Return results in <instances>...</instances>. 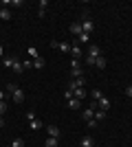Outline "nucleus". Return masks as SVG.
Returning <instances> with one entry per match:
<instances>
[{
    "instance_id": "nucleus-1",
    "label": "nucleus",
    "mask_w": 132,
    "mask_h": 147,
    "mask_svg": "<svg viewBox=\"0 0 132 147\" xmlns=\"http://www.w3.org/2000/svg\"><path fill=\"white\" fill-rule=\"evenodd\" d=\"M110 105H112V103H110V99H108V97H101L99 101H97V110L108 112V110H110Z\"/></svg>"
},
{
    "instance_id": "nucleus-2",
    "label": "nucleus",
    "mask_w": 132,
    "mask_h": 147,
    "mask_svg": "<svg viewBox=\"0 0 132 147\" xmlns=\"http://www.w3.org/2000/svg\"><path fill=\"white\" fill-rule=\"evenodd\" d=\"M70 55H73V59H82V46L79 44H70Z\"/></svg>"
},
{
    "instance_id": "nucleus-3",
    "label": "nucleus",
    "mask_w": 132,
    "mask_h": 147,
    "mask_svg": "<svg viewBox=\"0 0 132 147\" xmlns=\"http://www.w3.org/2000/svg\"><path fill=\"white\" fill-rule=\"evenodd\" d=\"M82 31L90 35V33L95 31V22H93V20H84V22H82Z\"/></svg>"
},
{
    "instance_id": "nucleus-4",
    "label": "nucleus",
    "mask_w": 132,
    "mask_h": 147,
    "mask_svg": "<svg viewBox=\"0 0 132 147\" xmlns=\"http://www.w3.org/2000/svg\"><path fill=\"white\" fill-rule=\"evenodd\" d=\"M11 97H13V103H22V101H24V92L20 90V88H16V90L11 92Z\"/></svg>"
},
{
    "instance_id": "nucleus-5",
    "label": "nucleus",
    "mask_w": 132,
    "mask_h": 147,
    "mask_svg": "<svg viewBox=\"0 0 132 147\" xmlns=\"http://www.w3.org/2000/svg\"><path fill=\"white\" fill-rule=\"evenodd\" d=\"M88 55H90V57H95V59H97V57H101L99 46H97V44H90V46H88Z\"/></svg>"
},
{
    "instance_id": "nucleus-6",
    "label": "nucleus",
    "mask_w": 132,
    "mask_h": 147,
    "mask_svg": "<svg viewBox=\"0 0 132 147\" xmlns=\"http://www.w3.org/2000/svg\"><path fill=\"white\" fill-rule=\"evenodd\" d=\"M13 73H18V75H22V73H24V66H22V61H20L18 59V57H16V59H13Z\"/></svg>"
},
{
    "instance_id": "nucleus-7",
    "label": "nucleus",
    "mask_w": 132,
    "mask_h": 147,
    "mask_svg": "<svg viewBox=\"0 0 132 147\" xmlns=\"http://www.w3.org/2000/svg\"><path fill=\"white\" fill-rule=\"evenodd\" d=\"M46 132H49V136H53V138H60V127H57V125H49Z\"/></svg>"
},
{
    "instance_id": "nucleus-8",
    "label": "nucleus",
    "mask_w": 132,
    "mask_h": 147,
    "mask_svg": "<svg viewBox=\"0 0 132 147\" xmlns=\"http://www.w3.org/2000/svg\"><path fill=\"white\" fill-rule=\"evenodd\" d=\"M66 103H68V108L70 110H79V108H82V101H79V99H70V101H66Z\"/></svg>"
},
{
    "instance_id": "nucleus-9",
    "label": "nucleus",
    "mask_w": 132,
    "mask_h": 147,
    "mask_svg": "<svg viewBox=\"0 0 132 147\" xmlns=\"http://www.w3.org/2000/svg\"><path fill=\"white\" fill-rule=\"evenodd\" d=\"M75 42H77V44H86V42H90V35H88V33H84V31H82V33L77 35V40H75Z\"/></svg>"
},
{
    "instance_id": "nucleus-10",
    "label": "nucleus",
    "mask_w": 132,
    "mask_h": 147,
    "mask_svg": "<svg viewBox=\"0 0 132 147\" xmlns=\"http://www.w3.org/2000/svg\"><path fill=\"white\" fill-rule=\"evenodd\" d=\"M70 33H73V35H79V33H82V22H73V24H70Z\"/></svg>"
},
{
    "instance_id": "nucleus-11",
    "label": "nucleus",
    "mask_w": 132,
    "mask_h": 147,
    "mask_svg": "<svg viewBox=\"0 0 132 147\" xmlns=\"http://www.w3.org/2000/svg\"><path fill=\"white\" fill-rule=\"evenodd\" d=\"M70 75H73L75 79H79V77L84 75V68H82V66H75V68H70Z\"/></svg>"
},
{
    "instance_id": "nucleus-12",
    "label": "nucleus",
    "mask_w": 132,
    "mask_h": 147,
    "mask_svg": "<svg viewBox=\"0 0 132 147\" xmlns=\"http://www.w3.org/2000/svg\"><path fill=\"white\" fill-rule=\"evenodd\" d=\"M73 97L79 99V101H84V97H86V90H84V88H77V90H73Z\"/></svg>"
},
{
    "instance_id": "nucleus-13",
    "label": "nucleus",
    "mask_w": 132,
    "mask_h": 147,
    "mask_svg": "<svg viewBox=\"0 0 132 147\" xmlns=\"http://www.w3.org/2000/svg\"><path fill=\"white\" fill-rule=\"evenodd\" d=\"M44 64H46V61H44V57H35V59H33V68H38V70H42Z\"/></svg>"
},
{
    "instance_id": "nucleus-14",
    "label": "nucleus",
    "mask_w": 132,
    "mask_h": 147,
    "mask_svg": "<svg viewBox=\"0 0 132 147\" xmlns=\"http://www.w3.org/2000/svg\"><path fill=\"white\" fill-rule=\"evenodd\" d=\"M82 114H84V121H90V119H95V110H93V108H86Z\"/></svg>"
},
{
    "instance_id": "nucleus-15",
    "label": "nucleus",
    "mask_w": 132,
    "mask_h": 147,
    "mask_svg": "<svg viewBox=\"0 0 132 147\" xmlns=\"http://www.w3.org/2000/svg\"><path fill=\"white\" fill-rule=\"evenodd\" d=\"M93 145H95L93 136H84V138H82V147H93Z\"/></svg>"
},
{
    "instance_id": "nucleus-16",
    "label": "nucleus",
    "mask_w": 132,
    "mask_h": 147,
    "mask_svg": "<svg viewBox=\"0 0 132 147\" xmlns=\"http://www.w3.org/2000/svg\"><path fill=\"white\" fill-rule=\"evenodd\" d=\"M0 20H11V11H9L7 7H2V9H0Z\"/></svg>"
},
{
    "instance_id": "nucleus-17",
    "label": "nucleus",
    "mask_w": 132,
    "mask_h": 147,
    "mask_svg": "<svg viewBox=\"0 0 132 147\" xmlns=\"http://www.w3.org/2000/svg\"><path fill=\"white\" fill-rule=\"evenodd\" d=\"M57 145H60V138H53V136L46 138V147H57Z\"/></svg>"
},
{
    "instance_id": "nucleus-18",
    "label": "nucleus",
    "mask_w": 132,
    "mask_h": 147,
    "mask_svg": "<svg viewBox=\"0 0 132 147\" xmlns=\"http://www.w3.org/2000/svg\"><path fill=\"white\" fill-rule=\"evenodd\" d=\"M29 123H31V129H42L44 127V123L38 121V119H33V121H29Z\"/></svg>"
},
{
    "instance_id": "nucleus-19",
    "label": "nucleus",
    "mask_w": 132,
    "mask_h": 147,
    "mask_svg": "<svg viewBox=\"0 0 132 147\" xmlns=\"http://www.w3.org/2000/svg\"><path fill=\"white\" fill-rule=\"evenodd\" d=\"M95 66L99 68V70H104V68H106V59H104V55H101V57H97V61H95Z\"/></svg>"
},
{
    "instance_id": "nucleus-20",
    "label": "nucleus",
    "mask_w": 132,
    "mask_h": 147,
    "mask_svg": "<svg viewBox=\"0 0 132 147\" xmlns=\"http://www.w3.org/2000/svg\"><path fill=\"white\" fill-rule=\"evenodd\" d=\"M106 114H108V112H104V110H95V121H104Z\"/></svg>"
},
{
    "instance_id": "nucleus-21",
    "label": "nucleus",
    "mask_w": 132,
    "mask_h": 147,
    "mask_svg": "<svg viewBox=\"0 0 132 147\" xmlns=\"http://www.w3.org/2000/svg\"><path fill=\"white\" fill-rule=\"evenodd\" d=\"M26 53H29V57H31V59L40 57V53H38V49H35V46H29V51H26Z\"/></svg>"
},
{
    "instance_id": "nucleus-22",
    "label": "nucleus",
    "mask_w": 132,
    "mask_h": 147,
    "mask_svg": "<svg viewBox=\"0 0 132 147\" xmlns=\"http://www.w3.org/2000/svg\"><path fill=\"white\" fill-rule=\"evenodd\" d=\"M13 59H16V57H2V64H5L7 68H11L13 66Z\"/></svg>"
},
{
    "instance_id": "nucleus-23",
    "label": "nucleus",
    "mask_w": 132,
    "mask_h": 147,
    "mask_svg": "<svg viewBox=\"0 0 132 147\" xmlns=\"http://www.w3.org/2000/svg\"><path fill=\"white\" fill-rule=\"evenodd\" d=\"M90 97H93V101H99L104 94H101V90H93V92H90Z\"/></svg>"
},
{
    "instance_id": "nucleus-24",
    "label": "nucleus",
    "mask_w": 132,
    "mask_h": 147,
    "mask_svg": "<svg viewBox=\"0 0 132 147\" xmlns=\"http://www.w3.org/2000/svg\"><path fill=\"white\" fill-rule=\"evenodd\" d=\"M60 51H64V53H70V44H68V42H60Z\"/></svg>"
},
{
    "instance_id": "nucleus-25",
    "label": "nucleus",
    "mask_w": 132,
    "mask_h": 147,
    "mask_svg": "<svg viewBox=\"0 0 132 147\" xmlns=\"http://www.w3.org/2000/svg\"><path fill=\"white\" fill-rule=\"evenodd\" d=\"M95 61H97V59H95V57H90V55L84 57V64H88V66H95Z\"/></svg>"
},
{
    "instance_id": "nucleus-26",
    "label": "nucleus",
    "mask_w": 132,
    "mask_h": 147,
    "mask_svg": "<svg viewBox=\"0 0 132 147\" xmlns=\"http://www.w3.org/2000/svg\"><path fill=\"white\" fill-rule=\"evenodd\" d=\"M11 147H24V141H22V138H16V141L11 143Z\"/></svg>"
},
{
    "instance_id": "nucleus-27",
    "label": "nucleus",
    "mask_w": 132,
    "mask_h": 147,
    "mask_svg": "<svg viewBox=\"0 0 132 147\" xmlns=\"http://www.w3.org/2000/svg\"><path fill=\"white\" fill-rule=\"evenodd\" d=\"M7 112V101H0V117Z\"/></svg>"
},
{
    "instance_id": "nucleus-28",
    "label": "nucleus",
    "mask_w": 132,
    "mask_h": 147,
    "mask_svg": "<svg viewBox=\"0 0 132 147\" xmlns=\"http://www.w3.org/2000/svg\"><path fill=\"white\" fill-rule=\"evenodd\" d=\"M88 123V127H97L99 125V121H95V119H90V121H86Z\"/></svg>"
},
{
    "instance_id": "nucleus-29",
    "label": "nucleus",
    "mask_w": 132,
    "mask_h": 147,
    "mask_svg": "<svg viewBox=\"0 0 132 147\" xmlns=\"http://www.w3.org/2000/svg\"><path fill=\"white\" fill-rule=\"evenodd\" d=\"M31 64H33V59H24V61H22V66H24V70H26V68H31Z\"/></svg>"
},
{
    "instance_id": "nucleus-30",
    "label": "nucleus",
    "mask_w": 132,
    "mask_h": 147,
    "mask_svg": "<svg viewBox=\"0 0 132 147\" xmlns=\"http://www.w3.org/2000/svg\"><path fill=\"white\" fill-rule=\"evenodd\" d=\"M46 7H49V2H46V0H40V9H42V11H46Z\"/></svg>"
},
{
    "instance_id": "nucleus-31",
    "label": "nucleus",
    "mask_w": 132,
    "mask_h": 147,
    "mask_svg": "<svg viewBox=\"0 0 132 147\" xmlns=\"http://www.w3.org/2000/svg\"><path fill=\"white\" fill-rule=\"evenodd\" d=\"M64 97H66V101H70V99H73V90H66V92H64Z\"/></svg>"
},
{
    "instance_id": "nucleus-32",
    "label": "nucleus",
    "mask_w": 132,
    "mask_h": 147,
    "mask_svg": "<svg viewBox=\"0 0 132 147\" xmlns=\"http://www.w3.org/2000/svg\"><path fill=\"white\" fill-rule=\"evenodd\" d=\"M16 88H18V86H16V84H7V92H13V90H16Z\"/></svg>"
},
{
    "instance_id": "nucleus-33",
    "label": "nucleus",
    "mask_w": 132,
    "mask_h": 147,
    "mask_svg": "<svg viewBox=\"0 0 132 147\" xmlns=\"http://www.w3.org/2000/svg\"><path fill=\"white\" fill-rule=\"evenodd\" d=\"M35 119V112H26V121H33Z\"/></svg>"
},
{
    "instance_id": "nucleus-34",
    "label": "nucleus",
    "mask_w": 132,
    "mask_h": 147,
    "mask_svg": "<svg viewBox=\"0 0 132 147\" xmlns=\"http://www.w3.org/2000/svg\"><path fill=\"white\" fill-rule=\"evenodd\" d=\"M126 97H130V99H132V84L126 88Z\"/></svg>"
},
{
    "instance_id": "nucleus-35",
    "label": "nucleus",
    "mask_w": 132,
    "mask_h": 147,
    "mask_svg": "<svg viewBox=\"0 0 132 147\" xmlns=\"http://www.w3.org/2000/svg\"><path fill=\"white\" fill-rule=\"evenodd\" d=\"M5 97H7V92H5V90H0V101H5Z\"/></svg>"
},
{
    "instance_id": "nucleus-36",
    "label": "nucleus",
    "mask_w": 132,
    "mask_h": 147,
    "mask_svg": "<svg viewBox=\"0 0 132 147\" xmlns=\"http://www.w3.org/2000/svg\"><path fill=\"white\" fill-rule=\"evenodd\" d=\"M0 127H5V119L0 117Z\"/></svg>"
},
{
    "instance_id": "nucleus-37",
    "label": "nucleus",
    "mask_w": 132,
    "mask_h": 147,
    "mask_svg": "<svg viewBox=\"0 0 132 147\" xmlns=\"http://www.w3.org/2000/svg\"><path fill=\"white\" fill-rule=\"evenodd\" d=\"M0 57H2V46H0Z\"/></svg>"
}]
</instances>
